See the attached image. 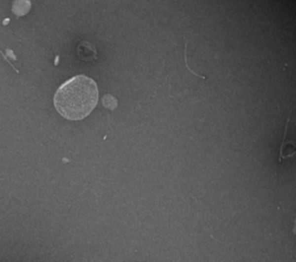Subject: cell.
<instances>
[{
    "label": "cell",
    "mask_w": 296,
    "mask_h": 262,
    "mask_svg": "<svg viewBox=\"0 0 296 262\" xmlns=\"http://www.w3.org/2000/svg\"><path fill=\"white\" fill-rule=\"evenodd\" d=\"M99 102V89L93 79L76 75L63 83L53 97V104L60 116L69 120L88 117Z\"/></svg>",
    "instance_id": "cell-1"
},
{
    "label": "cell",
    "mask_w": 296,
    "mask_h": 262,
    "mask_svg": "<svg viewBox=\"0 0 296 262\" xmlns=\"http://www.w3.org/2000/svg\"><path fill=\"white\" fill-rule=\"evenodd\" d=\"M117 99L112 95H106L103 97V105L109 110H115L117 107Z\"/></svg>",
    "instance_id": "cell-2"
}]
</instances>
